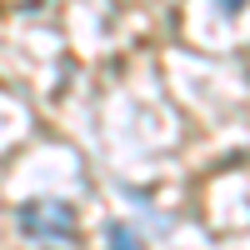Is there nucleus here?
Here are the masks:
<instances>
[{"label":"nucleus","instance_id":"1","mask_svg":"<svg viewBox=\"0 0 250 250\" xmlns=\"http://www.w3.org/2000/svg\"><path fill=\"white\" fill-rule=\"evenodd\" d=\"M15 225H20V235L35 240V245H75L80 235V215H75V205L70 200H60V195H35L25 200L15 210Z\"/></svg>","mask_w":250,"mask_h":250},{"label":"nucleus","instance_id":"2","mask_svg":"<svg viewBox=\"0 0 250 250\" xmlns=\"http://www.w3.org/2000/svg\"><path fill=\"white\" fill-rule=\"evenodd\" d=\"M105 250H145V245H140V235L130 230V225L115 220V225H105Z\"/></svg>","mask_w":250,"mask_h":250},{"label":"nucleus","instance_id":"3","mask_svg":"<svg viewBox=\"0 0 250 250\" xmlns=\"http://www.w3.org/2000/svg\"><path fill=\"white\" fill-rule=\"evenodd\" d=\"M215 5H220V10H225V15H240V10H245V5H250V0H215Z\"/></svg>","mask_w":250,"mask_h":250}]
</instances>
